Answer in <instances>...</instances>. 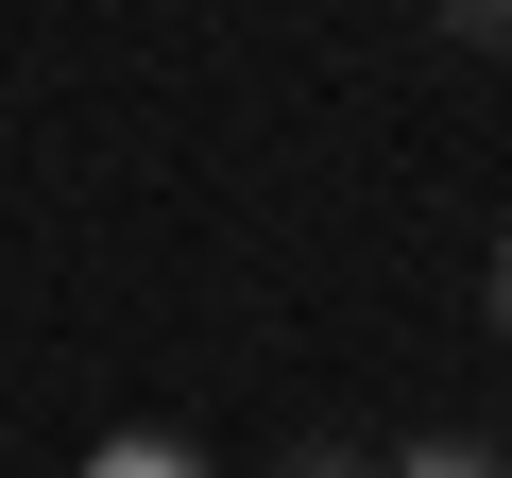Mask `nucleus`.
I'll return each mask as SVG.
<instances>
[{"label":"nucleus","instance_id":"nucleus-1","mask_svg":"<svg viewBox=\"0 0 512 478\" xmlns=\"http://www.w3.org/2000/svg\"><path fill=\"white\" fill-rule=\"evenodd\" d=\"M376 478H512V461H495V444H461V427H427V444H393Z\"/></svg>","mask_w":512,"mask_h":478},{"label":"nucleus","instance_id":"nucleus-2","mask_svg":"<svg viewBox=\"0 0 512 478\" xmlns=\"http://www.w3.org/2000/svg\"><path fill=\"white\" fill-rule=\"evenodd\" d=\"M86 478H205V461H188V444H103Z\"/></svg>","mask_w":512,"mask_h":478},{"label":"nucleus","instance_id":"nucleus-3","mask_svg":"<svg viewBox=\"0 0 512 478\" xmlns=\"http://www.w3.org/2000/svg\"><path fill=\"white\" fill-rule=\"evenodd\" d=\"M444 35L461 52H512V0H444Z\"/></svg>","mask_w":512,"mask_h":478},{"label":"nucleus","instance_id":"nucleus-4","mask_svg":"<svg viewBox=\"0 0 512 478\" xmlns=\"http://www.w3.org/2000/svg\"><path fill=\"white\" fill-rule=\"evenodd\" d=\"M291 478H376V461H342V444H308V461H291Z\"/></svg>","mask_w":512,"mask_h":478},{"label":"nucleus","instance_id":"nucleus-5","mask_svg":"<svg viewBox=\"0 0 512 478\" xmlns=\"http://www.w3.org/2000/svg\"><path fill=\"white\" fill-rule=\"evenodd\" d=\"M495 342H512V239H495Z\"/></svg>","mask_w":512,"mask_h":478}]
</instances>
